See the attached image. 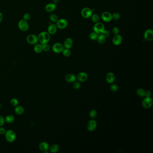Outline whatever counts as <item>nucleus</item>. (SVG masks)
Listing matches in <instances>:
<instances>
[{"label":"nucleus","instance_id":"nucleus-1","mask_svg":"<svg viewBox=\"0 0 153 153\" xmlns=\"http://www.w3.org/2000/svg\"><path fill=\"white\" fill-rule=\"evenodd\" d=\"M38 41L40 44H44L48 43L50 40V35L47 31H43L40 32L38 36Z\"/></svg>","mask_w":153,"mask_h":153},{"label":"nucleus","instance_id":"nucleus-2","mask_svg":"<svg viewBox=\"0 0 153 153\" xmlns=\"http://www.w3.org/2000/svg\"><path fill=\"white\" fill-rule=\"evenodd\" d=\"M5 137L6 140L8 142H13L15 141L16 135L15 132L12 130H9L7 131H6L5 133Z\"/></svg>","mask_w":153,"mask_h":153},{"label":"nucleus","instance_id":"nucleus-3","mask_svg":"<svg viewBox=\"0 0 153 153\" xmlns=\"http://www.w3.org/2000/svg\"><path fill=\"white\" fill-rule=\"evenodd\" d=\"M105 30V26L104 24L102 23L98 22L95 23L93 26V31L97 33L98 35H100Z\"/></svg>","mask_w":153,"mask_h":153},{"label":"nucleus","instance_id":"nucleus-4","mask_svg":"<svg viewBox=\"0 0 153 153\" xmlns=\"http://www.w3.org/2000/svg\"><path fill=\"white\" fill-rule=\"evenodd\" d=\"M57 28L59 29H64L68 27V20L66 19L62 18L60 19H58V21L56 23Z\"/></svg>","mask_w":153,"mask_h":153},{"label":"nucleus","instance_id":"nucleus-5","mask_svg":"<svg viewBox=\"0 0 153 153\" xmlns=\"http://www.w3.org/2000/svg\"><path fill=\"white\" fill-rule=\"evenodd\" d=\"M18 27L21 31H27L29 28V24L27 21L22 19L18 23Z\"/></svg>","mask_w":153,"mask_h":153},{"label":"nucleus","instance_id":"nucleus-6","mask_svg":"<svg viewBox=\"0 0 153 153\" xmlns=\"http://www.w3.org/2000/svg\"><path fill=\"white\" fill-rule=\"evenodd\" d=\"M153 104V99L150 97H146L142 102V106L145 109H149L151 107Z\"/></svg>","mask_w":153,"mask_h":153},{"label":"nucleus","instance_id":"nucleus-7","mask_svg":"<svg viewBox=\"0 0 153 153\" xmlns=\"http://www.w3.org/2000/svg\"><path fill=\"white\" fill-rule=\"evenodd\" d=\"M64 49L63 45L60 43H56L52 46L53 52L56 53H62Z\"/></svg>","mask_w":153,"mask_h":153},{"label":"nucleus","instance_id":"nucleus-8","mask_svg":"<svg viewBox=\"0 0 153 153\" xmlns=\"http://www.w3.org/2000/svg\"><path fill=\"white\" fill-rule=\"evenodd\" d=\"M81 14L84 18H89L91 17L93 14V11L89 8H84L81 10Z\"/></svg>","mask_w":153,"mask_h":153},{"label":"nucleus","instance_id":"nucleus-9","mask_svg":"<svg viewBox=\"0 0 153 153\" xmlns=\"http://www.w3.org/2000/svg\"><path fill=\"white\" fill-rule=\"evenodd\" d=\"M27 41L28 44L35 45L38 42V37L34 34H30L27 37Z\"/></svg>","mask_w":153,"mask_h":153},{"label":"nucleus","instance_id":"nucleus-10","mask_svg":"<svg viewBox=\"0 0 153 153\" xmlns=\"http://www.w3.org/2000/svg\"><path fill=\"white\" fill-rule=\"evenodd\" d=\"M97 123L95 120H89L88 123L87 129L89 131L93 132L97 128Z\"/></svg>","mask_w":153,"mask_h":153},{"label":"nucleus","instance_id":"nucleus-11","mask_svg":"<svg viewBox=\"0 0 153 153\" xmlns=\"http://www.w3.org/2000/svg\"><path fill=\"white\" fill-rule=\"evenodd\" d=\"M101 18L102 20L105 22H110L112 20V14L108 11H105L102 13Z\"/></svg>","mask_w":153,"mask_h":153},{"label":"nucleus","instance_id":"nucleus-12","mask_svg":"<svg viewBox=\"0 0 153 153\" xmlns=\"http://www.w3.org/2000/svg\"><path fill=\"white\" fill-rule=\"evenodd\" d=\"M144 38L147 41H150L153 39V31L151 29L146 30L144 34Z\"/></svg>","mask_w":153,"mask_h":153},{"label":"nucleus","instance_id":"nucleus-13","mask_svg":"<svg viewBox=\"0 0 153 153\" xmlns=\"http://www.w3.org/2000/svg\"><path fill=\"white\" fill-rule=\"evenodd\" d=\"M88 78L87 74L84 72H81L79 73L76 77V79L79 82H84L87 80Z\"/></svg>","mask_w":153,"mask_h":153},{"label":"nucleus","instance_id":"nucleus-14","mask_svg":"<svg viewBox=\"0 0 153 153\" xmlns=\"http://www.w3.org/2000/svg\"><path fill=\"white\" fill-rule=\"evenodd\" d=\"M123 38L121 35L118 34L115 35L112 39V43L115 46H118L122 43Z\"/></svg>","mask_w":153,"mask_h":153},{"label":"nucleus","instance_id":"nucleus-15","mask_svg":"<svg viewBox=\"0 0 153 153\" xmlns=\"http://www.w3.org/2000/svg\"><path fill=\"white\" fill-rule=\"evenodd\" d=\"M56 9V5L53 3H50L47 4L45 7L46 11L49 13L53 12Z\"/></svg>","mask_w":153,"mask_h":153},{"label":"nucleus","instance_id":"nucleus-16","mask_svg":"<svg viewBox=\"0 0 153 153\" xmlns=\"http://www.w3.org/2000/svg\"><path fill=\"white\" fill-rule=\"evenodd\" d=\"M115 80V74L112 72H109L106 75V80L108 83L112 84Z\"/></svg>","mask_w":153,"mask_h":153},{"label":"nucleus","instance_id":"nucleus-17","mask_svg":"<svg viewBox=\"0 0 153 153\" xmlns=\"http://www.w3.org/2000/svg\"><path fill=\"white\" fill-rule=\"evenodd\" d=\"M47 32L50 35H53L56 32L57 27L55 24H52L48 27Z\"/></svg>","mask_w":153,"mask_h":153},{"label":"nucleus","instance_id":"nucleus-18","mask_svg":"<svg viewBox=\"0 0 153 153\" xmlns=\"http://www.w3.org/2000/svg\"><path fill=\"white\" fill-rule=\"evenodd\" d=\"M73 41L72 39L68 38L64 41L63 46L65 49H70L73 46Z\"/></svg>","mask_w":153,"mask_h":153},{"label":"nucleus","instance_id":"nucleus-19","mask_svg":"<svg viewBox=\"0 0 153 153\" xmlns=\"http://www.w3.org/2000/svg\"><path fill=\"white\" fill-rule=\"evenodd\" d=\"M65 79L68 83H74L76 80V77L73 74H68L66 75Z\"/></svg>","mask_w":153,"mask_h":153},{"label":"nucleus","instance_id":"nucleus-20","mask_svg":"<svg viewBox=\"0 0 153 153\" xmlns=\"http://www.w3.org/2000/svg\"><path fill=\"white\" fill-rule=\"evenodd\" d=\"M39 149L40 150L43 151L44 152H47V151L49 149V145L48 143L46 142H42L39 145Z\"/></svg>","mask_w":153,"mask_h":153},{"label":"nucleus","instance_id":"nucleus-21","mask_svg":"<svg viewBox=\"0 0 153 153\" xmlns=\"http://www.w3.org/2000/svg\"><path fill=\"white\" fill-rule=\"evenodd\" d=\"M15 112L18 115H21L24 114V107L22 106H17L15 108Z\"/></svg>","mask_w":153,"mask_h":153},{"label":"nucleus","instance_id":"nucleus-22","mask_svg":"<svg viewBox=\"0 0 153 153\" xmlns=\"http://www.w3.org/2000/svg\"><path fill=\"white\" fill-rule=\"evenodd\" d=\"M34 50L37 53H41L43 51L42 44H36L34 47Z\"/></svg>","mask_w":153,"mask_h":153},{"label":"nucleus","instance_id":"nucleus-23","mask_svg":"<svg viewBox=\"0 0 153 153\" xmlns=\"http://www.w3.org/2000/svg\"><path fill=\"white\" fill-rule=\"evenodd\" d=\"M59 149V147L58 145L57 144H53L51 146V147L49 148L50 151L51 153H55L58 152Z\"/></svg>","mask_w":153,"mask_h":153},{"label":"nucleus","instance_id":"nucleus-24","mask_svg":"<svg viewBox=\"0 0 153 153\" xmlns=\"http://www.w3.org/2000/svg\"><path fill=\"white\" fill-rule=\"evenodd\" d=\"M97 40L99 44H103L106 42V37L102 34H100L98 36Z\"/></svg>","mask_w":153,"mask_h":153},{"label":"nucleus","instance_id":"nucleus-25","mask_svg":"<svg viewBox=\"0 0 153 153\" xmlns=\"http://www.w3.org/2000/svg\"><path fill=\"white\" fill-rule=\"evenodd\" d=\"M91 17L92 21L93 23H94L95 24L98 23L100 21V17L97 14H92Z\"/></svg>","mask_w":153,"mask_h":153},{"label":"nucleus","instance_id":"nucleus-26","mask_svg":"<svg viewBox=\"0 0 153 153\" xmlns=\"http://www.w3.org/2000/svg\"><path fill=\"white\" fill-rule=\"evenodd\" d=\"M5 120L6 122L8 123H12L15 121V117L12 115H8L6 117Z\"/></svg>","mask_w":153,"mask_h":153},{"label":"nucleus","instance_id":"nucleus-27","mask_svg":"<svg viewBox=\"0 0 153 153\" xmlns=\"http://www.w3.org/2000/svg\"><path fill=\"white\" fill-rule=\"evenodd\" d=\"M145 92L146 91L143 89L142 88H139L137 90V95L140 97H143L145 96Z\"/></svg>","mask_w":153,"mask_h":153},{"label":"nucleus","instance_id":"nucleus-28","mask_svg":"<svg viewBox=\"0 0 153 153\" xmlns=\"http://www.w3.org/2000/svg\"><path fill=\"white\" fill-rule=\"evenodd\" d=\"M98 36L99 35L97 33H96L95 31H93L91 32V33L89 34V37L91 40H94L97 39Z\"/></svg>","mask_w":153,"mask_h":153},{"label":"nucleus","instance_id":"nucleus-29","mask_svg":"<svg viewBox=\"0 0 153 153\" xmlns=\"http://www.w3.org/2000/svg\"><path fill=\"white\" fill-rule=\"evenodd\" d=\"M49 19L51 22L53 23H56L58 20V17L55 14H52L49 16Z\"/></svg>","mask_w":153,"mask_h":153},{"label":"nucleus","instance_id":"nucleus-30","mask_svg":"<svg viewBox=\"0 0 153 153\" xmlns=\"http://www.w3.org/2000/svg\"><path fill=\"white\" fill-rule=\"evenodd\" d=\"M62 53L64 56L66 57H69L71 55V51L70 50V49H64Z\"/></svg>","mask_w":153,"mask_h":153},{"label":"nucleus","instance_id":"nucleus-31","mask_svg":"<svg viewBox=\"0 0 153 153\" xmlns=\"http://www.w3.org/2000/svg\"><path fill=\"white\" fill-rule=\"evenodd\" d=\"M97 111L95 110H92L89 112V116L92 118H95L97 116Z\"/></svg>","mask_w":153,"mask_h":153},{"label":"nucleus","instance_id":"nucleus-32","mask_svg":"<svg viewBox=\"0 0 153 153\" xmlns=\"http://www.w3.org/2000/svg\"><path fill=\"white\" fill-rule=\"evenodd\" d=\"M42 48H43V51L45 52H47L49 51L50 49V46L48 43L42 44Z\"/></svg>","mask_w":153,"mask_h":153},{"label":"nucleus","instance_id":"nucleus-33","mask_svg":"<svg viewBox=\"0 0 153 153\" xmlns=\"http://www.w3.org/2000/svg\"><path fill=\"white\" fill-rule=\"evenodd\" d=\"M118 86L116 84H112L110 87L111 90L113 92H116L118 91Z\"/></svg>","mask_w":153,"mask_h":153},{"label":"nucleus","instance_id":"nucleus-34","mask_svg":"<svg viewBox=\"0 0 153 153\" xmlns=\"http://www.w3.org/2000/svg\"><path fill=\"white\" fill-rule=\"evenodd\" d=\"M112 19L115 20H118L120 18V14L118 13H114L112 15Z\"/></svg>","mask_w":153,"mask_h":153},{"label":"nucleus","instance_id":"nucleus-35","mask_svg":"<svg viewBox=\"0 0 153 153\" xmlns=\"http://www.w3.org/2000/svg\"><path fill=\"white\" fill-rule=\"evenodd\" d=\"M18 100L16 99H12L10 101V103H11V105L13 106H16L18 105Z\"/></svg>","mask_w":153,"mask_h":153},{"label":"nucleus","instance_id":"nucleus-36","mask_svg":"<svg viewBox=\"0 0 153 153\" xmlns=\"http://www.w3.org/2000/svg\"><path fill=\"white\" fill-rule=\"evenodd\" d=\"M80 86H81V84H80V82H78V81H77V82L75 81V82H74L73 88H74V89H76V90L79 89L80 88Z\"/></svg>","mask_w":153,"mask_h":153},{"label":"nucleus","instance_id":"nucleus-37","mask_svg":"<svg viewBox=\"0 0 153 153\" xmlns=\"http://www.w3.org/2000/svg\"><path fill=\"white\" fill-rule=\"evenodd\" d=\"M31 15L29 13H25L23 16V19L27 21L30 20L31 19Z\"/></svg>","mask_w":153,"mask_h":153},{"label":"nucleus","instance_id":"nucleus-38","mask_svg":"<svg viewBox=\"0 0 153 153\" xmlns=\"http://www.w3.org/2000/svg\"><path fill=\"white\" fill-rule=\"evenodd\" d=\"M112 31L113 34H114L115 35H118L119 32V30L118 29V27H115L112 28Z\"/></svg>","mask_w":153,"mask_h":153},{"label":"nucleus","instance_id":"nucleus-39","mask_svg":"<svg viewBox=\"0 0 153 153\" xmlns=\"http://www.w3.org/2000/svg\"><path fill=\"white\" fill-rule=\"evenodd\" d=\"M101 34H102V35H103L104 37H106V38H107V37H108L109 36V31H108V30H104V31L102 32V33Z\"/></svg>","mask_w":153,"mask_h":153},{"label":"nucleus","instance_id":"nucleus-40","mask_svg":"<svg viewBox=\"0 0 153 153\" xmlns=\"http://www.w3.org/2000/svg\"><path fill=\"white\" fill-rule=\"evenodd\" d=\"M5 122V120L4 118L0 115V127L3 126L4 125V123Z\"/></svg>","mask_w":153,"mask_h":153},{"label":"nucleus","instance_id":"nucleus-41","mask_svg":"<svg viewBox=\"0 0 153 153\" xmlns=\"http://www.w3.org/2000/svg\"><path fill=\"white\" fill-rule=\"evenodd\" d=\"M6 133V130L4 128L1 127L0 128V134L1 135H4Z\"/></svg>","mask_w":153,"mask_h":153},{"label":"nucleus","instance_id":"nucleus-42","mask_svg":"<svg viewBox=\"0 0 153 153\" xmlns=\"http://www.w3.org/2000/svg\"><path fill=\"white\" fill-rule=\"evenodd\" d=\"M151 92L149 90L146 91L145 92V96L146 97H150L151 96Z\"/></svg>","mask_w":153,"mask_h":153},{"label":"nucleus","instance_id":"nucleus-43","mask_svg":"<svg viewBox=\"0 0 153 153\" xmlns=\"http://www.w3.org/2000/svg\"><path fill=\"white\" fill-rule=\"evenodd\" d=\"M2 20H3V15L2 13L0 12V23L2 22Z\"/></svg>","mask_w":153,"mask_h":153},{"label":"nucleus","instance_id":"nucleus-44","mask_svg":"<svg viewBox=\"0 0 153 153\" xmlns=\"http://www.w3.org/2000/svg\"><path fill=\"white\" fill-rule=\"evenodd\" d=\"M58 0H53V3H54L55 5L57 4V3H58Z\"/></svg>","mask_w":153,"mask_h":153},{"label":"nucleus","instance_id":"nucleus-45","mask_svg":"<svg viewBox=\"0 0 153 153\" xmlns=\"http://www.w3.org/2000/svg\"><path fill=\"white\" fill-rule=\"evenodd\" d=\"M1 107H2V105H1V104L0 103V108H1Z\"/></svg>","mask_w":153,"mask_h":153}]
</instances>
